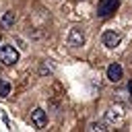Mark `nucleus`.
<instances>
[{
	"label": "nucleus",
	"mask_w": 132,
	"mask_h": 132,
	"mask_svg": "<svg viewBox=\"0 0 132 132\" xmlns=\"http://www.w3.org/2000/svg\"><path fill=\"white\" fill-rule=\"evenodd\" d=\"M68 45L70 47H80L85 45V33L80 27H72L70 33H68Z\"/></svg>",
	"instance_id": "nucleus-4"
},
{
	"label": "nucleus",
	"mask_w": 132,
	"mask_h": 132,
	"mask_svg": "<svg viewBox=\"0 0 132 132\" xmlns=\"http://www.w3.org/2000/svg\"><path fill=\"white\" fill-rule=\"evenodd\" d=\"M31 120H33L35 128H45V126H47V113H45L41 107H35V109H33Z\"/></svg>",
	"instance_id": "nucleus-5"
},
{
	"label": "nucleus",
	"mask_w": 132,
	"mask_h": 132,
	"mask_svg": "<svg viewBox=\"0 0 132 132\" xmlns=\"http://www.w3.org/2000/svg\"><path fill=\"white\" fill-rule=\"evenodd\" d=\"M120 8V0H99L97 2V16H109Z\"/></svg>",
	"instance_id": "nucleus-1"
},
{
	"label": "nucleus",
	"mask_w": 132,
	"mask_h": 132,
	"mask_svg": "<svg viewBox=\"0 0 132 132\" xmlns=\"http://www.w3.org/2000/svg\"><path fill=\"white\" fill-rule=\"evenodd\" d=\"M118 118V113L113 111V109H109V113H107V120H116Z\"/></svg>",
	"instance_id": "nucleus-10"
},
{
	"label": "nucleus",
	"mask_w": 132,
	"mask_h": 132,
	"mask_svg": "<svg viewBox=\"0 0 132 132\" xmlns=\"http://www.w3.org/2000/svg\"><path fill=\"white\" fill-rule=\"evenodd\" d=\"M0 62L6 66H12L14 62H19V52L12 45H2L0 47Z\"/></svg>",
	"instance_id": "nucleus-2"
},
{
	"label": "nucleus",
	"mask_w": 132,
	"mask_h": 132,
	"mask_svg": "<svg viewBox=\"0 0 132 132\" xmlns=\"http://www.w3.org/2000/svg\"><path fill=\"white\" fill-rule=\"evenodd\" d=\"M101 41H103V45H105V47L113 50V47H118V45H120L122 35H120L118 31H113V29H107V31H103V35H101Z\"/></svg>",
	"instance_id": "nucleus-3"
},
{
	"label": "nucleus",
	"mask_w": 132,
	"mask_h": 132,
	"mask_svg": "<svg viewBox=\"0 0 132 132\" xmlns=\"http://www.w3.org/2000/svg\"><path fill=\"white\" fill-rule=\"evenodd\" d=\"M2 23H4L6 27L14 25V12H6V14H4V19H2Z\"/></svg>",
	"instance_id": "nucleus-9"
},
{
	"label": "nucleus",
	"mask_w": 132,
	"mask_h": 132,
	"mask_svg": "<svg viewBox=\"0 0 132 132\" xmlns=\"http://www.w3.org/2000/svg\"><path fill=\"white\" fill-rule=\"evenodd\" d=\"M107 78H109L111 82H118V80L122 78V66L116 64V62L109 64V66H107Z\"/></svg>",
	"instance_id": "nucleus-6"
},
{
	"label": "nucleus",
	"mask_w": 132,
	"mask_h": 132,
	"mask_svg": "<svg viewBox=\"0 0 132 132\" xmlns=\"http://www.w3.org/2000/svg\"><path fill=\"white\" fill-rule=\"evenodd\" d=\"M128 93H130V97H132V80L128 82Z\"/></svg>",
	"instance_id": "nucleus-11"
},
{
	"label": "nucleus",
	"mask_w": 132,
	"mask_h": 132,
	"mask_svg": "<svg viewBox=\"0 0 132 132\" xmlns=\"http://www.w3.org/2000/svg\"><path fill=\"white\" fill-rule=\"evenodd\" d=\"M8 93H10V82L0 80V97H8Z\"/></svg>",
	"instance_id": "nucleus-8"
},
{
	"label": "nucleus",
	"mask_w": 132,
	"mask_h": 132,
	"mask_svg": "<svg viewBox=\"0 0 132 132\" xmlns=\"http://www.w3.org/2000/svg\"><path fill=\"white\" fill-rule=\"evenodd\" d=\"M87 130H99V132H105V130H109V128H107L103 122H91Z\"/></svg>",
	"instance_id": "nucleus-7"
}]
</instances>
